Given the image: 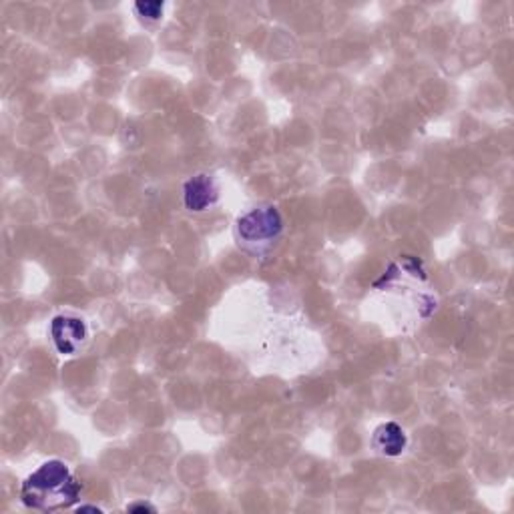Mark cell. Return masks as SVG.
Returning a JSON list of instances; mask_svg holds the SVG:
<instances>
[{
  "mask_svg": "<svg viewBox=\"0 0 514 514\" xmlns=\"http://www.w3.org/2000/svg\"><path fill=\"white\" fill-rule=\"evenodd\" d=\"M80 484L62 460H49L23 482L21 499L37 510L69 509L79 500Z\"/></svg>",
  "mask_w": 514,
  "mask_h": 514,
  "instance_id": "1",
  "label": "cell"
},
{
  "mask_svg": "<svg viewBox=\"0 0 514 514\" xmlns=\"http://www.w3.org/2000/svg\"><path fill=\"white\" fill-rule=\"evenodd\" d=\"M282 233L284 220L274 205L254 207L236 223L238 243L251 256H261L272 249Z\"/></svg>",
  "mask_w": 514,
  "mask_h": 514,
  "instance_id": "2",
  "label": "cell"
},
{
  "mask_svg": "<svg viewBox=\"0 0 514 514\" xmlns=\"http://www.w3.org/2000/svg\"><path fill=\"white\" fill-rule=\"evenodd\" d=\"M89 338L87 323L75 315H57L51 322V340L62 356H75Z\"/></svg>",
  "mask_w": 514,
  "mask_h": 514,
  "instance_id": "3",
  "label": "cell"
},
{
  "mask_svg": "<svg viewBox=\"0 0 514 514\" xmlns=\"http://www.w3.org/2000/svg\"><path fill=\"white\" fill-rule=\"evenodd\" d=\"M220 200V187L215 179L207 173L189 179L183 187V203L192 213L207 211Z\"/></svg>",
  "mask_w": 514,
  "mask_h": 514,
  "instance_id": "4",
  "label": "cell"
},
{
  "mask_svg": "<svg viewBox=\"0 0 514 514\" xmlns=\"http://www.w3.org/2000/svg\"><path fill=\"white\" fill-rule=\"evenodd\" d=\"M372 446L384 456H400L406 446H408V438L406 432L396 422H386L378 426L372 438Z\"/></svg>",
  "mask_w": 514,
  "mask_h": 514,
  "instance_id": "5",
  "label": "cell"
},
{
  "mask_svg": "<svg viewBox=\"0 0 514 514\" xmlns=\"http://www.w3.org/2000/svg\"><path fill=\"white\" fill-rule=\"evenodd\" d=\"M164 3H137L135 11L141 16L143 21H159L164 16Z\"/></svg>",
  "mask_w": 514,
  "mask_h": 514,
  "instance_id": "6",
  "label": "cell"
},
{
  "mask_svg": "<svg viewBox=\"0 0 514 514\" xmlns=\"http://www.w3.org/2000/svg\"><path fill=\"white\" fill-rule=\"evenodd\" d=\"M129 510L131 512H155V507H151V504H145V502H137V504H131Z\"/></svg>",
  "mask_w": 514,
  "mask_h": 514,
  "instance_id": "7",
  "label": "cell"
},
{
  "mask_svg": "<svg viewBox=\"0 0 514 514\" xmlns=\"http://www.w3.org/2000/svg\"><path fill=\"white\" fill-rule=\"evenodd\" d=\"M77 510H79V512H101V509H97V507H89V504H87V507H79Z\"/></svg>",
  "mask_w": 514,
  "mask_h": 514,
  "instance_id": "8",
  "label": "cell"
}]
</instances>
